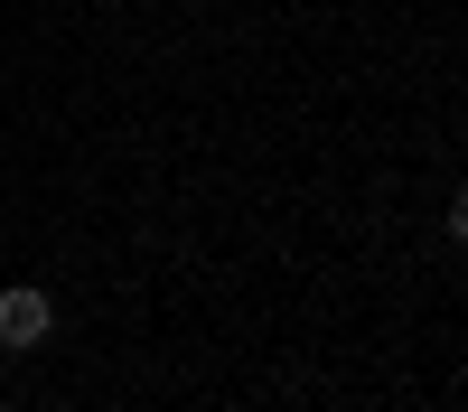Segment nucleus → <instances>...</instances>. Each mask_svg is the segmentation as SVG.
<instances>
[{"label":"nucleus","mask_w":468,"mask_h":412,"mask_svg":"<svg viewBox=\"0 0 468 412\" xmlns=\"http://www.w3.org/2000/svg\"><path fill=\"white\" fill-rule=\"evenodd\" d=\"M48 337H57V300L37 281H10L0 291V347H48Z\"/></svg>","instance_id":"1"}]
</instances>
